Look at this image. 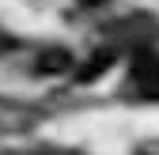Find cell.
<instances>
[{
	"label": "cell",
	"mask_w": 159,
	"mask_h": 155,
	"mask_svg": "<svg viewBox=\"0 0 159 155\" xmlns=\"http://www.w3.org/2000/svg\"><path fill=\"white\" fill-rule=\"evenodd\" d=\"M68 68H72V53H68V49H57V46L42 49L38 61H34V72H42V76H61V72H68Z\"/></svg>",
	"instance_id": "7a4b0ae2"
},
{
	"label": "cell",
	"mask_w": 159,
	"mask_h": 155,
	"mask_svg": "<svg viewBox=\"0 0 159 155\" xmlns=\"http://www.w3.org/2000/svg\"><path fill=\"white\" fill-rule=\"evenodd\" d=\"M110 61H114V53H110V49H106V53H95L91 61H87L84 68H80V83H91L95 76H102V72L110 68Z\"/></svg>",
	"instance_id": "3957f363"
},
{
	"label": "cell",
	"mask_w": 159,
	"mask_h": 155,
	"mask_svg": "<svg viewBox=\"0 0 159 155\" xmlns=\"http://www.w3.org/2000/svg\"><path fill=\"white\" fill-rule=\"evenodd\" d=\"M84 4H98V0H84Z\"/></svg>",
	"instance_id": "277c9868"
},
{
	"label": "cell",
	"mask_w": 159,
	"mask_h": 155,
	"mask_svg": "<svg viewBox=\"0 0 159 155\" xmlns=\"http://www.w3.org/2000/svg\"><path fill=\"white\" fill-rule=\"evenodd\" d=\"M133 87L144 99H159V57L155 53H136L133 57Z\"/></svg>",
	"instance_id": "6da1fadb"
}]
</instances>
